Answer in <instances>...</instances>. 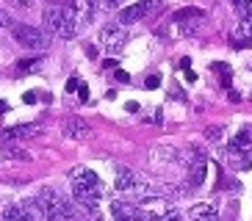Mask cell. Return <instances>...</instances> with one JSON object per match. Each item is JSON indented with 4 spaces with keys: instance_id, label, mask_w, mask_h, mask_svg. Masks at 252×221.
<instances>
[{
    "instance_id": "obj_1",
    "label": "cell",
    "mask_w": 252,
    "mask_h": 221,
    "mask_svg": "<svg viewBox=\"0 0 252 221\" xmlns=\"http://www.w3.org/2000/svg\"><path fill=\"white\" fill-rule=\"evenodd\" d=\"M42 20H45V28L50 30V33H56V36H61V39H72L75 33H78L81 11L75 8V3H69V6H47Z\"/></svg>"
},
{
    "instance_id": "obj_2",
    "label": "cell",
    "mask_w": 252,
    "mask_h": 221,
    "mask_svg": "<svg viewBox=\"0 0 252 221\" xmlns=\"http://www.w3.org/2000/svg\"><path fill=\"white\" fill-rule=\"evenodd\" d=\"M69 180H72V196L86 207H94L97 199H100V177L94 174L86 166H75L69 171Z\"/></svg>"
},
{
    "instance_id": "obj_3",
    "label": "cell",
    "mask_w": 252,
    "mask_h": 221,
    "mask_svg": "<svg viewBox=\"0 0 252 221\" xmlns=\"http://www.w3.org/2000/svg\"><path fill=\"white\" fill-rule=\"evenodd\" d=\"M163 8V0H139L133 6H127L119 11V25H133V22H141L144 17H153L156 11Z\"/></svg>"
},
{
    "instance_id": "obj_4",
    "label": "cell",
    "mask_w": 252,
    "mask_h": 221,
    "mask_svg": "<svg viewBox=\"0 0 252 221\" xmlns=\"http://www.w3.org/2000/svg\"><path fill=\"white\" fill-rule=\"evenodd\" d=\"M14 39L23 47H28V50H45L47 44H50V39L42 33L39 28H31V25H17L14 28Z\"/></svg>"
},
{
    "instance_id": "obj_5",
    "label": "cell",
    "mask_w": 252,
    "mask_h": 221,
    "mask_svg": "<svg viewBox=\"0 0 252 221\" xmlns=\"http://www.w3.org/2000/svg\"><path fill=\"white\" fill-rule=\"evenodd\" d=\"M100 39H103V44L108 50H122L127 42V30H125V25H108V28H103Z\"/></svg>"
},
{
    "instance_id": "obj_6",
    "label": "cell",
    "mask_w": 252,
    "mask_h": 221,
    "mask_svg": "<svg viewBox=\"0 0 252 221\" xmlns=\"http://www.w3.org/2000/svg\"><path fill=\"white\" fill-rule=\"evenodd\" d=\"M227 155H247V158L252 155V130H250V127L241 130L236 138L227 144Z\"/></svg>"
},
{
    "instance_id": "obj_7",
    "label": "cell",
    "mask_w": 252,
    "mask_h": 221,
    "mask_svg": "<svg viewBox=\"0 0 252 221\" xmlns=\"http://www.w3.org/2000/svg\"><path fill=\"white\" fill-rule=\"evenodd\" d=\"M64 133H67L69 138H78V141H83V138H89V133H92V127L83 122V119H78V116H69V119H64Z\"/></svg>"
},
{
    "instance_id": "obj_8",
    "label": "cell",
    "mask_w": 252,
    "mask_h": 221,
    "mask_svg": "<svg viewBox=\"0 0 252 221\" xmlns=\"http://www.w3.org/2000/svg\"><path fill=\"white\" fill-rule=\"evenodd\" d=\"M205 169H208V158L200 152V149H194V155H191V169H189L191 185H200L202 180H205Z\"/></svg>"
},
{
    "instance_id": "obj_9",
    "label": "cell",
    "mask_w": 252,
    "mask_h": 221,
    "mask_svg": "<svg viewBox=\"0 0 252 221\" xmlns=\"http://www.w3.org/2000/svg\"><path fill=\"white\" fill-rule=\"evenodd\" d=\"M233 47H247L252 42V20H241L238 22V28L233 30V36H230Z\"/></svg>"
},
{
    "instance_id": "obj_10",
    "label": "cell",
    "mask_w": 252,
    "mask_h": 221,
    "mask_svg": "<svg viewBox=\"0 0 252 221\" xmlns=\"http://www.w3.org/2000/svg\"><path fill=\"white\" fill-rule=\"evenodd\" d=\"M114 185H117V191H130V188L139 185V177L130 169H125V166H117V180H114Z\"/></svg>"
},
{
    "instance_id": "obj_11",
    "label": "cell",
    "mask_w": 252,
    "mask_h": 221,
    "mask_svg": "<svg viewBox=\"0 0 252 221\" xmlns=\"http://www.w3.org/2000/svg\"><path fill=\"white\" fill-rule=\"evenodd\" d=\"M3 221H36V216L31 213V207L25 205H8L3 210Z\"/></svg>"
},
{
    "instance_id": "obj_12",
    "label": "cell",
    "mask_w": 252,
    "mask_h": 221,
    "mask_svg": "<svg viewBox=\"0 0 252 221\" xmlns=\"http://www.w3.org/2000/svg\"><path fill=\"white\" fill-rule=\"evenodd\" d=\"M36 130H39V125H17V127H8V130H0V138L3 141L25 138V136H33Z\"/></svg>"
},
{
    "instance_id": "obj_13",
    "label": "cell",
    "mask_w": 252,
    "mask_h": 221,
    "mask_svg": "<svg viewBox=\"0 0 252 221\" xmlns=\"http://www.w3.org/2000/svg\"><path fill=\"white\" fill-rule=\"evenodd\" d=\"M111 213H114V221H127V219H136L141 216L136 210V205H127V202H114L111 205Z\"/></svg>"
},
{
    "instance_id": "obj_14",
    "label": "cell",
    "mask_w": 252,
    "mask_h": 221,
    "mask_svg": "<svg viewBox=\"0 0 252 221\" xmlns=\"http://www.w3.org/2000/svg\"><path fill=\"white\" fill-rule=\"evenodd\" d=\"M191 219L194 221H219V219H216V207L214 205H197V207H191Z\"/></svg>"
},
{
    "instance_id": "obj_15",
    "label": "cell",
    "mask_w": 252,
    "mask_h": 221,
    "mask_svg": "<svg viewBox=\"0 0 252 221\" xmlns=\"http://www.w3.org/2000/svg\"><path fill=\"white\" fill-rule=\"evenodd\" d=\"M202 25H205V17L202 20H186V22H178V30L183 36H194V33H200Z\"/></svg>"
},
{
    "instance_id": "obj_16",
    "label": "cell",
    "mask_w": 252,
    "mask_h": 221,
    "mask_svg": "<svg viewBox=\"0 0 252 221\" xmlns=\"http://www.w3.org/2000/svg\"><path fill=\"white\" fill-rule=\"evenodd\" d=\"M202 17H205V14H202L200 8H194V6L175 11V22H186V20H202Z\"/></svg>"
},
{
    "instance_id": "obj_17",
    "label": "cell",
    "mask_w": 252,
    "mask_h": 221,
    "mask_svg": "<svg viewBox=\"0 0 252 221\" xmlns=\"http://www.w3.org/2000/svg\"><path fill=\"white\" fill-rule=\"evenodd\" d=\"M241 20H252V0H230Z\"/></svg>"
},
{
    "instance_id": "obj_18",
    "label": "cell",
    "mask_w": 252,
    "mask_h": 221,
    "mask_svg": "<svg viewBox=\"0 0 252 221\" xmlns=\"http://www.w3.org/2000/svg\"><path fill=\"white\" fill-rule=\"evenodd\" d=\"M39 64H42V58L20 61V64H17V75H23V72H33V69H39Z\"/></svg>"
},
{
    "instance_id": "obj_19",
    "label": "cell",
    "mask_w": 252,
    "mask_h": 221,
    "mask_svg": "<svg viewBox=\"0 0 252 221\" xmlns=\"http://www.w3.org/2000/svg\"><path fill=\"white\" fill-rule=\"evenodd\" d=\"M153 221H183V219H180V213H175V210H169V213H163V216H156Z\"/></svg>"
},
{
    "instance_id": "obj_20",
    "label": "cell",
    "mask_w": 252,
    "mask_h": 221,
    "mask_svg": "<svg viewBox=\"0 0 252 221\" xmlns=\"http://www.w3.org/2000/svg\"><path fill=\"white\" fill-rule=\"evenodd\" d=\"M8 158H14V161H28L31 155L23 152V149H11V152H8Z\"/></svg>"
},
{
    "instance_id": "obj_21",
    "label": "cell",
    "mask_w": 252,
    "mask_h": 221,
    "mask_svg": "<svg viewBox=\"0 0 252 221\" xmlns=\"http://www.w3.org/2000/svg\"><path fill=\"white\" fill-rule=\"evenodd\" d=\"M219 133H222V130H219V127H208L205 138H208V141H219Z\"/></svg>"
},
{
    "instance_id": "obj_22",
    "label": "cell",
    "mask_w": 252,
    "mask_h": 221,
    "mask_svg": "<svg viewBox=\"0 0 252 221\" xmlns=\"http://www.w3.org/2000/svg\"><path fill=\"white\" fill-rule=\"evenodd\" d=\"M78 97H81V103H86L89 100V91H86V86L81 83V88H78Z\"/></svg>"
},
{
    "instance_id": "obj_23",
    "label": "cell",
    "mask_w": 252,
    "mask_h": 221,
    "mask_svg": "<svg viewBox=\"0 0 252 221\" xmlns=\"http://www.w3.org/2000/svg\"><path fill=\"white\" fill-rule=\"evenodd\" d=\"M158 83H161V78H156V75H150L147 78V88H156Z\"/></svg>"
},
{
    "instance_id": "obj_24",
    "label": "cell",
    "mask_w": 252,
    "mask_h": 221,
    "mask_svg": "<svg viewBox=\"0 0 252 221\" xmlns=\"http://www.w3.org/2000/svg\"><path fill=\"white\" fill-rule=\"evenodd\" d=\"M3 25H8V14L3 11V6H0V28H3Z\"/></svg>"
},
{
    "instance_id": "obj_25",
    "label": "cell",
    "mask_w": 252,
    "mask_h": 221,
    "mask_svg": "<svg viewBox=\"0 0 252 221\" xmlns=\"http://www.w3.org/2000/svg\"><path fill=\"white\" fill-rule=\"evenodd\" d=\"M117 81H119V83H127V81H130V78H127V75L122 72V69H117Z\"/></svg>"
},
{
    "instance_id": "obj_26",
    "label": "cell",
    "mask_w": 252,
    "mask_h": 221,
    "mask_svg": "<svg viewBox=\"0 0 252 221\" xmlns=\"http://www.w3.org/2000/svg\"><path fill=\"white\" fill-rule=\"evenodd\" d=\"M122 0H103V6H108V8H117Z\"/></svg>"
},
{
    "instance_id": "obj_27",
    "label": "cell",
    "mask_w": 252,
    "mask_h": 221,
    "mask_svg": "<svg viewBox=\"0 0 252 221\" xmlns=\"http://www.w3.org/2000/svg\"><path fill=\"white\" fill-rule=\"evenodd\" d=\"M39 221H61V219H56V216H50V213H42V216H39Z\"/></svg>"
},
{
    "instance_id": "obj_28",
    "label": "cell",
    "mask_w": 252,
    "mask_h": 221,
    "mask_svg": "<svg viewBox=\"0 0 252 221\" xmlns=\"http://www.w3.org/2000/svg\"><path fill=\"white\" fill-rule=\"evenodd\" d=\"M103 66H105V69H114V66H117V58H108V61H103Z\"/></svg>"
},
{
    "instance_id": "obj_29",
    "label": "cell",
    "mask_w": 252,
    "mask_h": 221,
    "mask_svg": "<svg viewBox=\"0 0 252 221\" xmlns=\"http://www.w3.org/2000/svg\"><path fill=\"white\" fill-rule=\"evenodd\" d=\"M75 88H81V83H78V81H69V83H67V91H75Z\"/></svg>"
},
{
    "instance_id": "obj_30",
    "label": "cell",
    "mask_w": 252,
    "mask_h": 221,
    "mask_svg": "<svg viewBox=\"0 0 252 221\" xmlns=\"http://www.w3.org/2000/svg\"><path fill=\"white\" fill-rule=\"evenodd\" d=\"M23 100H25V103H36V94H33V91H28V94H25Z\"/></svg>"
},
{
    "instance_id": "obj_31",
    "label": "cell",
    "mask_w": 252,
    "mask_h": 221,
    "mask_svg": "<svg viewBox=\"0 0 252 221\" xmlns=\"http://www.w3.org/2000/svg\"><path fill=\"white\" fill-rule=\"evenodd\" d=\"M8 110V103H0V113H6Z\"/></svg>"
},
{
    "instance_id": "obj_32",
    "label": "cell",
    "mask_w": 252,
    "mask_h": 221,
    "mask_svg": "<svg viewBox=\"0 0 252 221\" xmlns=\"http://www.w3.org/2000/svg\"><path fill=\"white\" fill-rule=\"evenodd\" d=\"M127 221H144V216H136V219H127Z\"/></svg>"
},
{
    "instance_id": "obj_33",
    "label": "cell",
    "mask_w": 252,
    "mask_h": 221,
    "mask_svg": "<svg viewBox=\"0 0 252 221\" xmlns=\"http://www.w3.org/2000/svg\"><path fill=\"white\" fill-rule=\"evenodd\" d=\"M94 221H103V219H94Z\"/></svg>"
}]
</instances>
